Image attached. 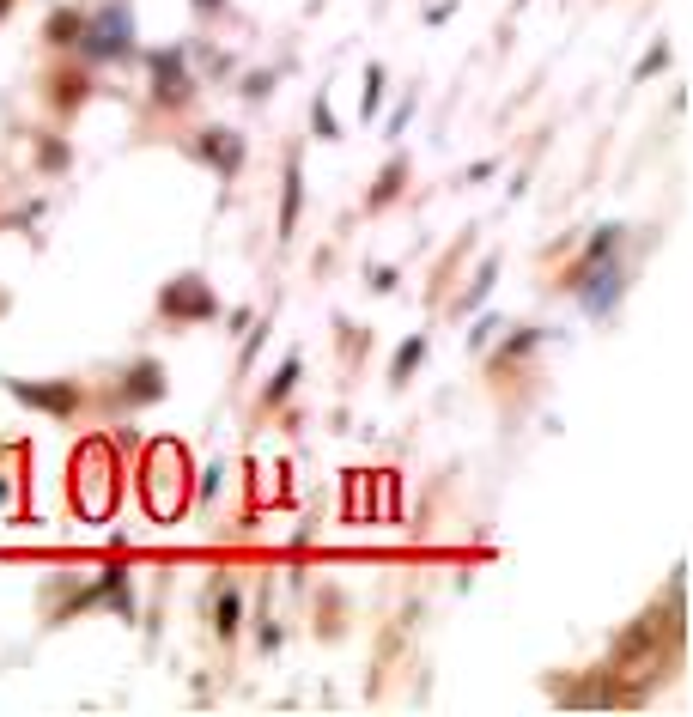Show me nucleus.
<instances>
[{"label":"nucleus","instance_id":"obj_1","mask_svg":"<svg viewBox=\"0 0 693 717\" xmlns=\"http://www.w3.org/2000/svg\"><path fill=\"white\" fill-rule=\"evenodd\" d=\"M189 499V481H183V450L177 444H159L146 456V511L152 517H177Z\"/></svg>","mask_w":693,"mask_h":717},{"label":"nucleus","instance_id":"obj_2","mask_svg":"<svg viewBox=\"0 0 693 717\" xmlns=\"http://www.w3.org/2000/svg\"><path fill=\"white\" fill-rule=\"evenodd\" d=\"M110 474H116L110 444H86V450H80V468H73V481H80V505H86L92 517L110 511Z\"/></svg>","mask_w":693,"mask_h":717},{"label":"nucleus","instance_id":"obj_3","mask_svg":"<svg viewBox=\"0 0 693 717\" xmlns=\"http://www.w3.org/2000/svg\"><path fill=\"white\" fill-rule=\"evenodd\" d=\"M165 310H171V316H189V323H201V316H213L219 304H213V292H207L201 280H171V286H165Z\"/></svg>","mask_w":693,"mask_h":717},{"label":"nucleus","instance_id":"obj_4","mask_svg":"<svg viewBox=\"0 0 693 717\" xmlns=\"http://www.w3.org/2000/svg\"><path fill=\"white\" fill-rule=\"evenodd\" d=\"M13 395L19 402H31V408H43V414H73V383H13Z\"/></svg>","mask_w":693,"mask_h":717},{"label":"nucleus","instance_id":"obj_5","mask_svg":"<svg viewBox=\"0 0 693 717\" xmlns=\"http://www.w3.org/2000/svg\"><path fill=\"white\" fill-rule=\"evenodd\" d=\"M86 49H92V55H116V49H128V13H104V19L92 25Z\"/></svg>","mask_w":693,"mask_h":717},{"label":"nucleus","instance_id":"obj_6","mask_svg":"<svg viewBox=\"0 0 693 717\" xmlns=\"http://www.w3.org/2000/svg\"><path fill=\"white\" fill-rule=\"evenodd\" d=\"M152 73H159V98H183L189 86H183V61L177 55H159L152 61Z\"/></svg>","mask_w":693,"mask_h":717},{"label":"nucleus","instance_id":"obj_7","mask_svg":"<svg viewBox=\"0 0 693 717\" xmlns=\"http://www.w3.org/2000/svg\"><path fill=\"white\" fill-rule=\"evenodd\" d=\"M152 395H159V365H140L128 377V402H152Z\"/></svg>","mask_w":693,"mask_h":717},{"label":"nucleus","instance_id":"obj_8","mask_svg":"<svg viewBox=\"0 0 693 717\" xmlns=\"http://www.w3.org/2000/svg\"><path fill=\"white\" fill-rule=\"evenodd\" d=\"M420 353H426V341H408V347L396 353V377H408V371L420 365Z\"/></svg>","mask_w":693,"mask_h":717},{"label":"nucleus","instance_id":"obj_9","mask_svg":"<svg viewBox=\"0 0 693 717\" xmlns=\"http://www.w3.org/2000/svg\"><path fill=\"white\" fill-rule=\"evenodd\" d=\"M207 152L219 158V165H225V171H231V165H238V140H207Z\"/></svg>","mask_w":693,"mask_h":717},{"label":"nucleus","instance_id":"obj_10","mask_svg":"<svg viewBox=\"0 0 693 717\" xmlns=\"http://www.w3.org/2000/svg\"><path fill=\"white\" fill-rule=\"evenodd\" d=\"M231 626H238V596L225 590V596H219V632H231Z\"/></svg>","mask_w":693,"mask_h":717},{"label":"nucleus","instance_id":"obj_11","mask_svg":"<svg viewBox=\"0 0 693 717\" xmlns=\"http://www.w3.org/2000/svg\"><path fill=\"white\" fill-rule=\"evenodd\" d=\"M292 377H298V359H292V365H286V371H280V377H274V383H268V402H280V395H286V389H292Z\"/></svg>","mask_w":693,"mask_h":717},{"label":"nucleus","instance_id":"obj_12","mask_svg":"<svg viewBox=\"0 0 693 717\" xmlns=\"http://www.w3.org/2000/svg\"><path fill=\"white\" fill-rule=\"evenodd\" d=\"M195 7H219V0H195Z\"/></svg>","mask_w":693,"mask_h":717}]
</instances>
